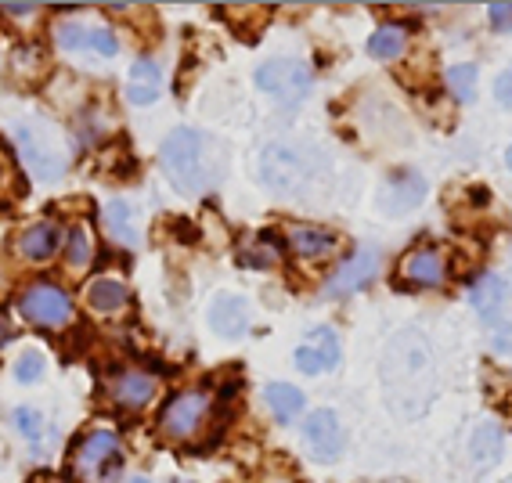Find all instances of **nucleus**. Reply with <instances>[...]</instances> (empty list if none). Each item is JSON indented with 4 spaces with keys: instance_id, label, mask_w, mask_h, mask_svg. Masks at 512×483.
Segmentation results:
<instances>
[{
    "instance_id": "obj_1",
    "label": "nucleus",
    "mask_w": 512,
    "mask_h": 483,
    "mask_svg": "<svg viewBox=\"0 0 512 483\" xmlns=\"http://www.w3.org/2000/svg\"><path fill=\"white\" fill-rule=\"evenodd\" d=\"M159 166L177 192L202 195L224 174V148L199 130H174L159 148Z\"/></svg>"
},
{
    "instance_id": "obj_2",
    "label": "nucleus",
    "mask_w": 512,
    "mask_h": 483,
    "mask_svg": "<svg viewBox=\"0 0 512 483\" xmlns=\"http://www.w3.org/2000/svg\"><path fill=\"white\" fill-rule=\"evenodd\" d=\"M15 145H19L29 174L37 177V181H58L69 170V148L62 141V130H55L44 119H22V123H15Z\"/></svg>"
},
{
    "instance_id": "obj_3",
    "label": "nucleus",
    "mask_w": 512,
    "mask_h": 483,
    "mask_svg": "<svg viewBox=\"0 0 512 483\" xmlns=\"http://www.w3.org/2000/svg\"><path fill=\"white\" fill-rule=\"evenodd\" d=\"M123 469V444L109 429H91L87 437L76 440L73 458H69V473L80 483H105Z\"/></svg>"
},
{
    "instance_id": "obj_4",
    "label": "nucleus",
    "mask_w": 512,
    "mask_h": 483,
    "mask_svg": "<svg viewBox=\"0 0 512 483\" xmlns=\"http://www.w3.org/2000/svg\"><path fill=\"white\" fill-rule=\"evenodd\" d=\"M314 166H321L318 152L303 145H271L260 155V181L275 192H296L307 184Z\"/></svg>"
},
{
    "instance_id": "obj_5",
    "label": "nucleus",
    "mask_w": 512,
    "mask_h": 483,
    "mask_svg": "<svg viewBox=\"0 0 512 483\" xmlns=\"http://www.w3.org/2000/svg\"><path fill=\"white\" fill-rule=\"evenodd\" d=\"M15 307L37 329H65L73 321V296L62 285H51V282H33L29 289H22Z\"/></svg>"
},
{
    "instance_id": "obj_6",
    "label": "nucleus",
    "mask_w": 512,
    "mask_h": 483,
    "mask_svg": "<svg viewBox=\"0 0 512 483\" xmlns=\"http://www.w3.org/2000/svg\"><path fill=\"white\" fill-rule=\"evenodd\" d=\"M210 411H213V401L206 390L174 393V397L166 401V408L159 411V433H163L166 440H174V444L192 440L202 429V422L210 419Z\"/></svg>"
},
{
    "instance_id": "obj_7",
    "label": "nucleus",
    "mask_w": 512,
    "mask_h": 483,
    "mask_svg": "<svg viewBox=\"0 0 512 483\" xmlns=\"http://www.w3.org/2000/svg\"><path fill=\"white\" fill-rule=\"evenodd\" d=\"M256 87L278 98L282 105H296L311 91V69L303 62H293V58H271L256 69Z\"/></svg>"
},
{
    "instance_id": "obj_8",
    "label": "nucleus",
    "mask_w": 512,
    "mask_h": 483,
    "mask_svg": "<svg viewBox=\"0 0 512 483\" xmlns=\"http://www.w3.org/2000/svg\"><path fill=\"white\" fill-rule=\"evenodd\" d=\"M105 393H109L112 404H119V408L141 411L159 393V379L152 372H145V368H119V372L109 375Z\"/></svg>"
},
{
    "instance_id": "obj_9",
    "label": "nucleus",
    "mask_w": 512,
    "mask_h": 483,
    "mask_svg": "<svg viewBox=\"0 0 512 483\" xmlns=\"http://www.w3.org/2000/svg\"><path fill=\"white\" fill-rule=\"evenodd\" d=\"M303 440H307V447H311V455L318 462H336L343 455V444H347V429H343L336 411L321 408L303 422Z\"/></svg>"
},
{
    "instance_id": "obj_10",
    "label": "nucleus",
    "mask_w": 512,
    "mask_h": 483,
    "mask_svg": "<svg viewBox=\"0 0 512 483\" xmlns=\"http://www.w3.org/2000/svg\"><path fill=\"white\" fill-rule=\"evenodd\" d=\"M469 300H473V310L480 314V321H484L487 329L502 332L512 325L509 314H505V307H509V282H505L502 274L480 278V282L473 285V292H469Z\"/></svg>"
},
{
    "instance_id": "obj_11",
    "label": "nucleus",
    "mask_w": 512,
    "mask_h": 483,
    "mask_svg": "<svg viewBox=\"0 0 512 483\" xmlns=\"http://www.w3.org/2000/svg\"><path fill=\"white\" fill-rule=\"evenodd\" d=\"M379 264H383V260H379L375 249H357L350 260H343V264L329 274L325 296H350V292H361L375 274H379Z\"/></svg>"
},
{
    "instance_id": "obj_12",
    "label": "nucleus",
    "mask_w": 512,
    "mask_h": 483,
    "mask_svg": "<svg viewBox=\"0 0 512 483\" xmlns=\"http://www.w3.org/2000/svg\"><path fill=\"white\" fill-rule=\"evenodd\" d=\"M55 40L65 51H94L101 58H116L119 55V40L112 29L105 26H83V22H58Z\"/></svg>"
},
{
    "instance_id": "obj_13",
    "label": "nucleus",
    "mask_w": 512,
    "mask_h": 483,
    "mask_svg": "<svg viewBox=\"0 0 512 483\" xmlns=\"http://www.w3.org/2000/svg\"><path fill=\"white\" fill-rule=\"evenodd\" d=\"M339 365V336L332 329H311L307 339L296 347V368L303 375L332 372Z\"/></svg>"
},
{
    "instance_id": "obj_14",
    "label": "nucleus",
    "mask_w": 512,
    "mask_h": 483,
    "mask_svg": "<svg viewBox=\"0 0 512 483\" xmlns=\"http://www.w3.org/2000/svg\"><path fill=\"white\" fill-rule=\"evenodd\" d=\"M401 278L408 285H422V289H437L448 282V260L437 246L415 249L401 260Z\"/></svg>"
},
{
    "instance_id": "obj_15",
    "label": "nucleus",
    "mask_w": 512,
    "mask_h": 483,
    "mask_svg": "<svg viewBox=\"0 0 512 483\" xmlns=\"http://www.w3.org/2000/svg\"><path fill=\"white\" fill-rule=\"evenodd\" d=\"M422 199H426V181H422L415 170L394 174L386 181L383 192H379V206H383V213H390V217H401V213L415 210Z\"/></svg>"
},
{
    "instance_id": "obj_16",
    "label": "nucleus",
    "mask_w": 512,
    "mask_h": 483,
    "mask_svg": "<svg viewBox=\"0 0 512 483\" xmlns=\"http://www.w3.org/2000/svg\"><path fill=\"white\" fill-rule=\"evenodd\" d=\"M210 325L220 339H238L249 329V303L242 296H217L210 307Z\"/></svg>"
},
{
    "instance_id": "obj_17",
    "label": "nucleus",
    "mask_w": 512,
    "mask_h": 483,
    "mask_svg": "<svg viewBox=\"0 0 512 483\" xmlns=\"http://www.w3.org/2000/svg\"><path fill=\"white\" fill-rule=\"evenodd\" d=\"M15 246H19L22 260L44 264V260H51V256L58 253V246H62V231H58V224H51V220H40V224H29V228L22 231Z\"/></svg>"
},
{
    "instance_id": "obj_18",
    "label": "nucleus",
    "mask_w": 512,
    "mask_h": 483,
    "mask_svg": "<svg viewBox=\"0 0 512 483\" xmlns=\"http://www.w3.org/2000/svg\"><path fill=\"white\" fill-rule=\"evenodd\" d=\"M163 94V69L156 58L141 55L127 73V101L134 105H152Z\"/></svg>"
},
{
    "instance_id": "obj_19",
    "label": "nucleus",
    "mask_w": 512,
    "mask_h": 483,
    "mask_svg": "<svg viewBox=\"0 0 512 483\" xmlns=\"http://www.w3.org/2000/svg\"><path fill=\"white\" fill-rule=\"evenodd\" d=\"M83 303L101 314V318H112V314H123L130 307V289L119 278H94L87 289H83Z\"/></svg>"
},
{
    "instance_id": "obj_20",
    "label": "nucleus",
    "mask_w": 512,
    "mask_h": 483,
    "mask_svg": "<svg viewBox=\"0 0 512 483\" xmlns=\"http://www.w3.org/2000/svg\"><path fill=\"white\" fill-rule=\"evenodd\" d=\"M289 246L303 260H321L336 249V235L325 228H311V224H296V228H289Z\"/></svg>"
},
{
    "instance_id": "obj_21",
    "label": "nucleus",
    "mask_w": 512,
    "mask_h": 483,
    "mask_svg": "<svg viewBox=\"0 0 512 483\" xmlns=\"http://www.w3.org/2000/svg\"><path fill=\"white\" fill-rule=\"evenodd\" d=\"M105 228H109V235L116 238L119 246L134 249L141 242V231H138V224H134V210H130L123 199H112L109 206H105Z\"/></svg>"
},
{
    "instance_id": "obj_22",
    "label": "nucleus",
    "mask_w": 512,
    "mask_h": 483,
    "mask_svg": "<svg viewBox=\"0 0 512 483\" xmlns=\"http://www.w3.org/2000/svg\"><path fill=\"white\" fill-rule=\"evenodd\" d=\"M62 253H65V264L73 267V271H83V267H91L94 253H98L91 228H83V224H73V228L65 231V238H62Z\"/></svg>"
},
{
    "instance_id": "obj_23",
    "label": "nucleus",
    "mask_w": 512,
    "mask_h": 483,
    "mask_svg": "<svg viewBox=\"0 0 512 483\" xmlns=\"http://www.w3.org/2000/svg\"><path fill=\"white\" fill-rule=\"evenodd\" d=\"M264 397H267V408L275 411V419H282V422H293L303 411V393L289 383H271Z\"/></svg>"
},
{
    "instance_id": "obj_24",
    "label": "nucleus",
    "mask_w": 512,
    "mask_h": 483,
    "mask_svg": "<svg viewBox=\"0 0 512 483\" xmlns=\"http://www.w3.org/2000/svg\"><path fill=\"white\" fill-rule=\"evenodd\" d=\"M238 260L246 267H278V260H282V253H278L275 238L271 235H253L246 238V246H238Z\"/></svg>"
},
{
    "instance_id": "obj_25",
    "label": "nucleus",
    "mask_w": 512,
    "mask_h": 483,
    "mask_svg": "<svg viewBox=\"0 0 512 483\" xmlns=\"http://www.w3.org/2000/svg\"><path fill=\"white\" fill-rule=\"evenodd\" d=\"M498 458H502V429L494 426V422H487V426L476 429L473 437V462L476 469H491Z\"/></svg>"
},
{
    "instance_id": "obj_26",
    "label": "nucleus",
    "mask_w": 512,
    "mask_h": 483,
    "mask_svg": "<svg viewBox=\"0 0 512 483\" xmlns=\"http://www.w3.org/2000/svg\"><path fill=\"white\" fill-rule=\"evenodd\" d=\"M404 44H408V37H404L401 26H379L372 33V40H368V51L375 58H397L404 51Z\"/></svg>"
},
{
    "instance_id": "obj_27",
    "label": "nucleus",
    "mask_w": 512,
    "mask_h": 483,
    "mask_svg": "<svg viewBox=\"0 0 512 483\" xmlns=\"http://www.w3.org/2000/svg\"><path fill=\"white\" fill-rule=\"evenodd\" d=\"M448 87L458 101H476V65H451Z\"/></svg>"
},
{
    "instance_id": "obj_28",
    "label": "nucleus",
    "mask_w": 512,
    "mask_h": 483,
    "mask_svg": "<svg viewBox=\"0 0 512 483\" xmlns=\"http://www.w3.org/2000/svg\"><path fill=\"white\" fill-rule=\"evenodd\" d=\"M44 372H47L44 354H37V350H26V354L15 361V379H19V383H40Z\"/></svg>"
},
{
    "instance_id": "obj_29",
    "label": "nucleus",
    "mask_w": 512,
    "mask_h": 483,
    "mask_svg": "<svg viewBox=\"0 0 512 483\" xmlns=\"http://www.w3.org/2000/svg\"><path fill=\"white\" fill-rule=\"evenodd\" d=\"M15 429L26 440H40L44 437V415L37 408H15Z\"/></svg>"
},
{
    "instance_id": "obj_30",
    "label": "nucleus",
    "mask_w": 512,
    "mask_h": 483,
    "mask_svg": "<svg viewBox=\"0 0 512 483\" xmlns=\"http://www.w3.org/2000/svg\"><path fill=\"white\" fill-rule=\"evenodd\" d=\"M487 15H491L494 29H512V4H491Z\"/></svg>"
},
{
    "instance_id": "obj_31",
    "label": "nucleus",
    "mask_w": 512,
    "mask_h": 483,
    "mask_svg": "<svg viewBox=\"0 0 512 483\" xmlns=\"http://www.w3.org/2000/svg\"><path fill=\"white\" fill-rule=\"evenodd\" d=\"M494 98L502 101L505 109H512V73H502L494 80Z\"/></svg>"
},
{
    "instance_id": "obj_32",
    "label": "nucleus",
    "mask_w": 512,
    "mask_h": 483,
    "mask_svg": "<svg viewBox=\"0 0 512 483\" xmlns=\"http://www.w3.org/2000/svg\"><path fill=\"white\" fill-rule=\"evenodd\" d=\"M4 11H11V15H29L33 8H29V4H8Z\"/></svg>"
},
{
    "instance_id": "obj_33",
    "label": "nucleus",
    "mask_w": 512,
    "mask_h": 483,
    "mask_svg": "<svg viewBox=\"0 0 512 483\" xmlns=\"http://www.w3.org/2000/svg\"><path fill=\"white\" fill-rule=\"evenodd\" d=\"M11 339V329H8V321L0 318V347H4V343H8Z\"/></svg>"
},
{
    "instance_id": "obj_34",
    "label": "nucleus",
    "mask_w": 512,
    "mask_h": 483,
    "mask_svg": "<svg viewBox=\"0 0 512 483\" xmlns=\"http://www.w3.org/2000/svg\"><path fill=\"white\" fill-rule=\"evenodd\" d=\"M127 483H152V480H148V476H130Z\"/></svg>"
},
{
    "instance_id": "obj_35",
    "label": "nucleus",
    "mask_w": 512,
    "mask_h": 483,
    "mask_svg": "<svg viewBox=\"0 0 512 483\" xmlns=\"http://www.w3.org/2000/svg\"><path fill=\"white\" fill-rule=\"evenodd\" d=\"M505 163H509V170H512V148H509V152H505Z\"/></svg>"
},
{
    "instance_id": "obj_36",
    "label": "nucleus",
    "mask_w": 512,
    "mask_h": 483,
    "mask_svg": "<svg viewBox=\"0 0 512 483\" xmlns=\"http://www.w3.org/2000/svg\"><path fill=\"white\" fill-rule=\"evenodd\" d=\"M0 177H4V159H0Z\"/></svg>"
}]
</instances>
